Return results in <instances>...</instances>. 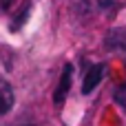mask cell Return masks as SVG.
I'll return each instance as SVG.
<instances>
[{
    "label": "cell",
    "instance_id": "1",
    "mask_svg": "<svg viewBox=\"0 0 126 126\" xmlns=\"http://www.w3.org/2000/svg\"><path fill=\"white\" fill-rule=\"evenodd\" d=\"M71 82H73V66H71V64H64L60 84H58V89H55V93H53V104H58V106L64 104V100H66V95H69V91H71Z\"/></svg>",
    "mask_w": 126,
    "mask_h": 126
},
{
    "label": "cell",
    "instance_id": "2",
    "mask_svg": "<svg viewBox=\"0 0 126 126\" xmlns=\"http://www.w3.org/2000/svg\"><path fill=\"white\" fill-rule=\"evenodd\" d=\"M104 73H106V64H102V62L93 64V66L86 71V75H84V82H82V93H84V95L93 93V91H95V86L102 82Z\"/></svg>",
    "mask_w": 126,
    "mask_h": 126
},
{
    "label": "cell",
    "instance_id": "3",
    "mask_svg": "<svg viewBox=\"0 0 126 126\" xmlns=\"http://www.w3.org/2000/svg\"><path fill=\"white\" fill-rule=\"evenodd\" d=\"M104 44H106V49H111V51H115V53L126 58V29L109 31L106 38H104Z\"/></svg>",
    "mask_w": 126,
    "mask_h": 126
},
{
    "label": "cell",
    "instance_id": "4",
    "mask_svg": "<svg viewBox=\"0 0 126 126\" xmlns=\"http://www.w3.org/2000/svg\"><path fill=\"white\" fill-rule=\"evenodd\" d=\"M11 106H13V89L4 78H0V115L9 113Z\"/></svg>",
    "mask_w": 126,
    "mask_h": 126
},
{
    "label": "cell",
    "instance_id": "5",
    "mask_svg": "<svg viewBox=\"0 0 126 126\" xmlns=\"http://www.w3.org/2000/svg\"><path fill=\"white\" fill-rule=\"evenodd\" d=\"M115 102L126 111V84H122V86L115 89Z\"/></svg>",
    "mask_w": 126,
    "mask_h": 126
},
{
    "label": "cell",
    "instance_id": "6",
    "mask_svg": "<svg viewBox=\"0 0 126 126\" xmlns=\"http://www.w3.org/2000/svg\"><path fill=\"white\" fill-rule=\"evenodd\" d=\"M11 2H13V0H0V11H7V9L11 7Z\"/></svg>",
    "mask_w": 126,
    "mask_h": 126
}]
</instances>
